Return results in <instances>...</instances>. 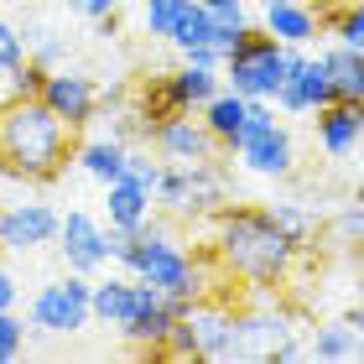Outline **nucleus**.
Listing matches in <instances>:
<instances>
[{"label":"nucleus","mask_w":364,"mask_h":364,"mask_svg":"<svg viewBox=\"0 0 364 364\" xmlns=\"http://www.w3.org/2000/svg\"><path fill=\"white\" fill-rule=\"evenodd\" d=\"M213 250H219L229 276L250 281V287H281L296 266V250L276 229L271 208H245V203L219 208V219H213Z\"/></svg>","instance_id":"f257e3e1"},{"label":"nucleus","mask_w":364,"mask_h":364,"mask_svg":"<svg viewBox=\"0 0 364 364\" xmlns=\"http://www.w3.org/2000/svg\"><path fill=\"white\" fill-rule=\"evenodd\" d=\"M68 120H58L42 99H16L0 109V177L16 182H53L73 156Z\"/></svg>","instance_id":"f03ea898"},{"label":"nucleus","mask_w":364,"mask_h":364,"mask_svg":"<svg viewBox=\"0 0 364 364\" xmlns=\"http://www.w3.org/2000/svg\"><path fill=\"white\" fill-rule=\"evenodd\" d=\"M114 260L125 266V276H136V281H146V287H156L161 296H203L198 260L172 240V229L161 224L156 213H151L141 229H130V235L120 240Z\"/></svg>","instance_id":"7ed1b4c3"},{"label":"nucleus","mask_w":364,"mask_h":364,"mask_svg":"<svg viewBox=\"0 0 364 364\" xmlns=\"http://www.w3.org/2000/svg\"><path fill=\"white\" fill-rule=\"evenodd\" d=\"M224 89H235L245 99H276V89L287 84V47H281L266 26H245L224 53Z\"/></svg>","instance_id":"20e7f679"},{"label":"nucleus","mask_w":364,"mask_h":364,"mask_svg":"<svg viewBox=\"0 0 364 364\" xmlns=\"http://www.w3.org/2000/svg\"><path fill=\"white\" fill-rule=\"evenodd\" d=\"M245 172L255 177H291L296 167V141L287 125H276V105L271 99H250V109H245V125H240V141L235 151Z\"/></svg>","instance_id":"39448f33"},{"label":"nucleus","mask_w":364,"mask_h":364,"mask_svg":"<svg viewBox=\"0 0 364 364\" xmlns=\"http://www.w3.org/2000/svg\"><path fill=\"white\" fill-rule=\"evenodd\" d=\"M89 291H94V276H78V271H68L63 281L37 287V296H31V307H26L31 328L47 333V338H73V333H84V328L94 323Z\"/></svg>","instance_id":"423d86ee"},{"label":"nucleus","mask_w":364,"mask_h":364,"mask_svg":"<svg viewBox=\"0 0 364 364\" xmlns=\"http://www.w3.org/2000/svg\"><path fill=\"white\" fill-rule=\"evenodd\" d=\"M58 255H63V266L78 271V276H99L114 260L109 250V229L94 219V213L84 208H73V213H63V224H58Z\"/></svg>","instance_id":"0eeeda50"},{"label":"nucleus","mask_w":364,"mask_h":364,"mask_svg":"<svg viewBox=\"0 0 364 364\" xmlns=\"http://www.w3.org/2000/svg\"><path fill=\"white\" fill-rule=\"evenodd\" d=\"M151 151H156L161 161L198 167V161H213V156H219V141H213V130L198 120V109H182V114H167V120L151 125Z\"/></svg>","instance_id":"6e6552de"},{"label":"nucleus","mask_w":364,"mask_h":364,"mask_svg":"<svg viewBox=\"0 0 364 364\" xmlns=\"http://www.w3.org/2000/svg\"><path fill=\"white\" fill-rule=\"evenodd\" d=\"M37 99L58 114V120H68V130H84L99 114V84L89 73H78V68H53L42 78V94Z\"/></svg>","instance_id":"1a4fd4ad"},{"label":"nucleus","mask_w":364,"mask_h":364,"mask_svg":"<svg viewBox=\"0 0 364 364\" xmlns=\"http://www.w3.org/2000/svg\"><path fill=\"white\" fill-rule=\"evenodd\" d=\"M156 287H146V281L136 276H99L94 281V291H89V312H94V323H105V328H120L141 312V302L151 296Z\"/></svg>","instance_id":"9d476101"},{"label":"nucleus","mask_w":364,"mask_h":364,"mask_svg":"<svg viewBox=\"0 0 364 364\" xmlns=\"http://www.w3.org/2000/svg\"><path fill=\"white\" fill-rule=\"evenodd\" d=\"M63 213L47 203H11L0 213V250H37V245L58 240Z\"/></svg>","instance_id":"9b49d317"},{"label":"nucleus","mask_w":364,"mask_h":364,"mask_svg":"<svg viewBox=\"0 0 364 364\" xmlns=\"http://www.w3.org/2000/svg\"><path fill=\"white\" fill-rule=\"evenodd\" d=\"M198 359H235V307L229 302H193L188 312Z\"/></svg>","instance_id":"f8f14e48"},{"label":"nucleus","mask_w":364,"mask_h":364,"mask_svg":"<svg viewBox=\"0 0 364 364\" xmlns=\"http://www.w3.org/2000/svg\"><path fill=\"white\" fill-rule=\"evenodd\" d=\"M151 213H156V198H151L146 182H136L130 172H120L114 182H105V224L109 229L130 235V229H141Z\"/></svg>","instance_id":"ddd939ff"},{"label":"nucleus","mask_w":364,"mask_h":364,"mask_svg":"<svg viewBox=\"0 0 364 364\" xmlns=\"http://www.w3.org/2000/svg\"><path fill=\"white\" fill-rule=\"evenodd\" d=\"M260 26H266L281 47H312L323 21H318V6H312V0H266V6H260Z\"/></svg>","instance_id":"4468645a"},{"label":"nucleus","mask_w":364,"mask_h":364,"mask_svg":"<svg viewBox=\"0 0 364 364\" xmlns=\"http://www.w3.org/2000/svg\"><path fill=\"white\" fill-rule=\"evenodd\" d=\"M318 120H312V130H318V146L328 156H349L354 146L364 141V125H359V105H323V109H312Z\"/></svg>","instance_id":"2eb2a0df"},{"label":"nucleus","mask_w":364,"mask_h":364,"mask_svg":"<svg viewBox=\"0 0 364 364\" xmlns=\"http://www.w3.org/2000/svg\"><path fill=\"white\" fill-rule=\"evenodd\" d=\"M245 109H250V99H245V94H235V89H219V94H213L203 109H198V120H203V125L213 130L219 151H235L240 125H245Z\"/></svg>","instance_id":"dca6fc26"},{"label":"nucleus","mask_w":364,"mask_h":364,"mask_svg":"<svg viewBox=\"0 0 364 364\" xmlns=\"http://www.w3.org/2000/svg\"><path fill=\"white\" fill-rule=\"evenodd\" d=\"M323 63H328L333 99H338V105H359V99H364V53L333 42V47H323Z\"/></svg>","instance_id":"f3484780"},{"label":"nucleus","mask_w":364,"mask_h":364,"mask_svg":"<svg viewBox=\"0 0 364 364\" xmlns=\"http://www.w3.org/2000/svg\"><path fill=\"white\" fill-rule=\"evenodd\" d=\"M73 161H78V167H84V172L99 182V188H105V182H114V177L125 172L130 146H125L120 136H94V141H84V146L73 151Z\"/></svg>","instance_id":"a211bd4d"},{"label":"nucleus","mask_w":364,"mask_h":364,"mask_svg":"<svg viewBox=\"0 0 364 364\" xmlns=\"http://www.w3.org/2000/svg\"><path fill=\"white\" fill-rule=\"evenodd\" d=\"M172 78V89H177V99H182V109H203L213 94L224 89V73L219 68H193V63H182L177 73H167Z\"/></svg>","instance_id":"6ab92c4d"},{"label":"nucleus","mask_w":364,"mask_h":364,"mask_svg":"<svg viewBox=\"0 0 364 364\" xmlns=\"http://www.w3.org/2000/svg\"><path fill=\"white\" fill-rule=\"evenodd\" d=\"M271 219H276V229L291 240V250L302 255V250H312V240H318V219H312V208L307 203H296V198H281V203H271Z\"/></svg>","instance_id":"aec40b11"},{"label":"nucleus","mask_w":364,"mask_h":364,"mask_svg":"<svg viewBox=\"0 0 364 364\" xmlns=\"http://www.w3.org/2000/svg\"><path fill=\"white\" fill-rule=\"evenodd\" d=\"M198 6L213 16V47H224V53H229V42H235L245 26H255L250 21V0H198Z\"/></svg>","instance_id":"412c9836"},{"label":"nucleus","mask_w":364,"mask_h":364,"mask_svg":"<svg viewBox=\"0 0 364 364\" xmlns=\"http://www.w3.org/2000/svg\"><path fill=\"white\" fill-rule=\"evenodd\" d=\"M359 349H364V338L354 333L349 323H323L318 333H312V354L318 359H328V364H343V359H359Z\"/></svg>","instance_id":"4be33fe9"},{"label":"nucleus","mask_w":364,"mask_h":364,"mask_svg":"<svg viewBox=\"0 0 364 364\" xmlns=\"http://www.w3.org/2000/svg\"><path fill=\"white\" fill-rule=\"evenodd\" d=\"M177 53L182 47H198V42H213V16L198 6V0H188V11L177 16V26H172V37H167Z\"/></svg>","instance_id":"5701e85b"},{"label":"nucleus","mask_w":364,"mask_h":364,"mask_svg":"<svg viewBox=\"0 0 364 364\" xmlns=\"http://www.w3.org/2000/svg\"><path fill=\"white\" fill-rule=\"evenodd\" d=\"M328 26H333V42L364 53V0H338V11L328 16Z\"/></svg>","instance_id":"b1692460"},{"label":"nucleus","mask_w":364,"mask_h":364,"mask_svg":"<svg viewBox=\"0 0 364 364\" xmlns=\"http://www.w3.org/2000/svg\"><path fill=\"white\" fill-rule=\"evenodd\" d=\"M188 11V0H141V21H146V37H172L177 16Z\"/></svg>","instance_id":"393cba45"},{"label":"nucleus","mask_w":364,"mask_h":364,"mask_svg":"<svg viewBox=\"0 0 364 364\" xmlns=\"http://www.w3.org/2000/svg\"><path fill=\"white\" fill-rule=\"evenodd\" d=\"M333 240L338 245H364V193H354L349 203H338V213H333Z\"/></svg>","instance_id":"a878e982"},{"label":"nucleus","mask_w":364,"mask_h":364,"mask_svg":"<svg viewBox=\"0 0 364 364\" xmlns=\"http://www.w3.org/2000/svg\"><path fill=\"white\" fill-rule=\"evenodd\" d=\"M21 343H26V323L16 318V307H6L0 312V364H11L21 354Z\"/></svg>","instance_id":"bb28decb"},{"label":"nucleus","mask_w":364,"mask_h":364,"mask_svg":"<svg viewBox=\"0 0 364 364\" xmlns=\"http://www.w3.org/2000/svg\"><path fill=\"white\" fill-rule=\"evenodd\" d=\"M21 58H26V37H21V26L0 21V68H16Z\"/></svg>","instance_id":"cd10ccee"},{"label":"nucleus","mask_w":364,"mask_h":364,"mask_svg":"<svg viewBox=\"0 0 364 364\" xmlns=\"http://www.w3.org/2000/svg\"><path fill=\"white\" fill-rule=\"evenodd\" d=\"M182 63H193V68H224V47H213V42L182 47Z\"/></svg>","instance_id":"c85d7f7f"},{"label":"nucleus","mask_w":364,"mask_h":364,"mask_svg":"<svg viewBox=\"0 0 364 364\" xmlns=\"http://www.w3.org/2000/svg\"><path fill=\"white\" fill-rule=\"evenodd\" d=\"M114 6L120 0H68V11L84 16V21H105V16H114Z\"/></svg>","instance_id":"c756f323"},{"label":"nucleus","mask_w":364,"mask_h":364,"mask_svg":"<svg viewBox=\"0 0 364 364\" xmlns=\"http://www.w3.org/2000/svg\"><path fill=\"white\" fill-rule=\"evenodd\" d=\"M16 99H26L21 94V78H16V68H0V109H11Z\"/></svg>","instance_id":"7c9ffc66"},{"label":"nucleus","mask_w":364,"mask_h":364,"mask_svg":"<svg viewBox=\"0 0 364 364\" xmlns=\"http://www.w3.org/2000/svg\"><path fill=\"white\" fill-rule=\"evenodd\" d=\"M6 307H16V276L0 271V312H6Z\"/></svg>","instance_id":"2f4dec72"},{"label":"nucleus","mask_w":364,"mask_h":364,"mask_svg":"<svg viewBox=\"0 0 364 364\" xmlns=\"http://www.w3.org/2000/svg\"><path fill=\"white\" fill-rule=\"evenodd\" d=\"M343 323H349V328H354V333L364 338V302H359V307H349V318H343Z\"/></svg>","instance_id":"473e14b6"},{"label":"nucleus","mask_w":364,"mask_h":364,"mask_svg":"<svg viewBox=\"0 0 364 364\" xmlns=\"http://www.w3.org/2000/svg\"><path fill=\"white\" fill-rule=\"evenodd\" d=\"M359 125H364V99H359Z\"/></svg>","instance_id":"72a5a7b5"},{"label":"nucleus","mask_w":364,"mask_h":364,"mask_svg":"<svg viewBox=\"0 0 364 364\" xmlns=\"http://www.w3.org/2000/svg\"><path fill=\"white\" fill-rule=\"evenodd\" d=\"M255 6H266V0H255Z\"/></svg>","instance_id":"f704fd0d"}]
</instances>
